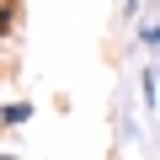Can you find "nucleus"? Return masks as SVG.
<instances>
[{
  "label": "nucleus",
  "instance_id": "obj_3",
  "mask_svg": "<svg viewBox=\"0 0 160 160\" xmlns=\"http://www.w3.org/2000/svg\"><path fill=\"white\" fill-rule=\"evenodd\" d=\"M32 118H38V102H27V96L0 102V133H16V128H27Z\"/></svg>",
  "mask_w": 160,
  "mask_h": 160
},
{
  "label": "nucleus",
  "instance_id": "obj_4",
  "mask_svg": "<svg viewBox=\"0 0 160 160\" xmlns=\"http://www.w3.org/2000/svg\"><path fill=\"white\" fill-rule=\"evenodd\" d=\"M22 27V0H0V43Z\"/></svg>",
  "mask_w": 160,
  "mask_h": 160
},
{
  "label": "nucleus",
  "instance_id": "obj_1",
  "mask_svg": "<svg viewBox=\"0 0 160 160\" xmlns=\"http://www.w3.org/2000/svg\"><path fill=\"white\" fill-rule=\"evenodd\" d=\"M128 80H133V75H123V86L112 91V149H118V155L139 149V139H144V128H139V123H149V118H144V107H139V96L128 91Z\"/></svg>",
  "mask_w": 160,
  "mask_h": 160
},
{
  "label": "nucleus",
  "instance_id": "obj_2",
  "mask_svg": "<svg viewBox=\"0 0 160 160\" xmlns=\"http://www.w3.org/2000/svg\"><path fill=\"white\" fill-rule=\"evenodd\" d=\"M128 43H133L139 53L160 59V0H144V11H139L133 27H128Z\"/></svg>",
  "mask_w": 160,
  "mask_h": 160
}]
</instances>
